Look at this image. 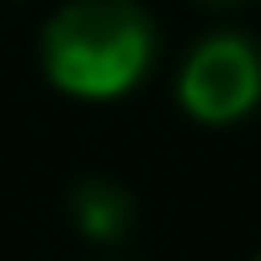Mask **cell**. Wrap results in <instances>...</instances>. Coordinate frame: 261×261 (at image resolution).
Here are the masks:
<instances>
[{"instance_id": "3", "label": "cell", "mask_w": 261, "mask_h": 261, "mask_svg": "<svg viewBox=\"0 0 261 261\" xmlns=\"http://www.w3.org/2000/svg\"><path fill=\"white\" fill-rule=\"evenodd\" d=\"M64 219L80 245L91 251H117L139 229V192L112 171H86L64 192Z\"/></svg>"}, {"instance_id": "4", "label": "cell", "mask_w": 261, "mask_h": 261, "mask_svg": "<svg viewBox=\"0 0 261 261\" xmlns=\"http://www.w3.org/2000/svg\"><path fill=\"white\" fill-rule=\"evenodd\" d=\"M203 6H245V0H203Z\"/></svg>"}, {"instance_id": "2", "label": "cell", "mask_w": 261, "mask_h": 261, "mask_svg": "<svg viewBox=\"0 0 261 261\" xmlns=\"http://www.w3.org/2000/svg\"><path fill=\"white\" fill-rule=\"evenodd\" d=\"M171 101L192 128H240L261 112V38L208 27L171 69Z\"/></svg>"}, {"instance_id": "5", "label": "cell", "mask_w": 261, "mask_h": 261, "mask_svg": "<svg viewBox=\"0 0 261 261\" xmlns=\"http://www.w3.org/2000/svg\"><path fill=\"white\" fill-rule=\"evenodd\" d=\"M96 261H128V256H96Z\"/></svg>"}, {"instance_id": "1", "label": "cell", "mask_w": 261, "mask_h": 261, "mask_svg": "<svg viewBox=\"0 0 261 261\" xmlns=\"http://www.w3.org/2000/svg\"><path fill=\"white\" fill-rule=\"evenodd\" d=\"M160 64V21L144 0H64L38 32V69L54 96L117 107L149 86Z\"/></svg>"}, {"instance_id": "6", "label": "cell", "mask_w": 261, "mask_h": 261, "mask_svg": "<svg viewBox=\"0 0 261 261\" xmlns=\"http://www.w3.org/2000/svg\"><path fill=\"white\" fill-rule=\"evenodd\" d=\"M251 261H261V251H256V256H251Z\"/></svg>"}]
</instances>
